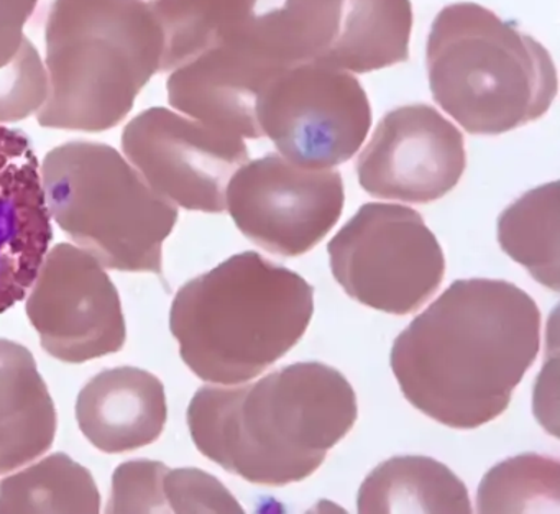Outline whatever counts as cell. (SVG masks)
Masks as SVG:
<instances>
[{
	"label": "cell",
	"instance_id": "1",
	"mask_svg": "<svg viewBox=\"0 0 560 514\" xmlns=\"http://www.w3.org/2000/svg\"><path fill=\"white\" fill-rule=\"evenodd\" d=\"M539 340V307L516 284L458 280L396 337L392 369L416 409L475 429L506 411Z\"/></svg>",
	"mask_w": 560,
	"mask_h": 514
},
{
	"label": "cell",
	"instance_id": "2",
	"mask_svg": "<svg viewBox=\"0 0 560 514\" xmlns=\"http://www.w3.org/2000/svg\"><path fill=\"white\" fill-rule=\"evenodd\" d=\"M205 457L250 483L283 487L311 477L357 421V396L342 373L293 363L248 385L202 386L188 408Z\"/></svg>",
	"mask_w": 560,
	"mask_h": 514
},
{
	"label": "cell",
	"instance_id": "3",
	"mask_svg": "<svg viewBox=\"0 0 560 514\" xmlns=\"http://www.w3.org/2000/svg\"><path fill=\"white\" fill-rule=\"evenodd\" d=\"M313 313L314 290L301 274L244 252L179 288L170 329L196 376L241 385L290 352Z\"/></svg>",
	"mask_w": 560,
	"mask_h": 514
},
{
	"label": "cell",
	"instance_id": "4",
	"mask_svg": "<svg viewBox=\"0 0 560 514\" xmlns=\"http://www.w3.org/2000/svg\"><path fill=\"white\" fill-rule=\"evenodd\" d=\"M150 0H54L45 25L48 96L38 126L100 133L127 119L162 71Z\"/></svg>",
	"mask_w": 560,
	"mask_h": 514
},
{
	"label": "cell",
	"instance_id": "5",
	"mask_svg": "<svg viewBox=\"0 0 560 514\" xmlns=\"http://www.w3.org/2000/svg\"><path fill=\"white\" fill-rule=\"evenodd\" d=\"M425 65L435 103L475 136H500L534 122L557 96L549 51L475 2L439 12Z\"/></svg>",
	"mask_w": 560,
	"mask_h": 514
},
{
	"label": "cell",
	"instance_id": "6",
	"mask_svg": "<svg viewBox=\"0 0 560 514\" xmlns=\"http://www.w3.org/2000/svg\"><path fill=\"white\" fill-rule=\"evenodd\" d=\"M42 188L51 222L107 271L162 273L178 208L156 195L122 152L73 140L45 155Z\"/></svg>",
	"mask_w": 560,
	"mask_h": 514
},
{
	"label": "cell",
	"instance_id": "7",
	"mask_svg": "<svg viewBox=\"0 0 560 514\" xmlns=\"http://www.w3.org/2000/svg\"><path fill=\"white\" fill-rule=\"evenodd\" d=\"M163 32L162 71L225 47L265 67L319 61L339 34L342 0H150Z\"/></svg>",
	"mask_w": 560,
	"mask_h": 514
},
{
	"label": "cell",
	"instance_id": "8",
	"mask_svg": "<svg viewBox=\"0 0 560 514\" xmlns=\"http://www.w3.org/2000/svg\"><path fill=\"white\" fill-rule=\"evenodd\" d=\"M327 252L334 278L350 297L396 316L416 313L444 280L438 238L406 206H362Z\"/></svg>",
	"mask_w": 560,
	"mask_h": 514
},
{
	"label": "cell",
	"instance_id": "9",
	"mask_svg": "<svg viewBox=\"0 0 560 514\" xmlns=\"http://www.w3.org/2000/svg\"><path fill=\"white\" fill-rule=\"evenodd\" d=\"M257 120L281 156L303 168L330 170L359 152L372 109L352 73L307 61L270 81L258 100Z\"/></svg>",
	"mask_w": 560,
	"mask_h": 514
},
{
	"label": "cell",
	"instance_id": "10",
	"mask_svg": "<svg viewBox=\"0 0 560 514\" xmlns=\"http://www.w3.org/2000/svg\"><path fill=\"white\" fill-rule=\"evenodd\" d=\"M122 155L170 205L208 214L225 211L229 182L248 162L244 139L166 107L124 127Z\"/></svg>",
	"mask_w": 560,
	"mask_h": 514
},
{
	"label": "cell",
	"instance_id": "11",
	"mask_svg": "<svg viewBox=\"0 0 560 514\" xmlns=\"http://www.w3.org/2000/svg\"><path fill=\"white\" fill-rule=\"evenodd\" d=\"M339 172L294 165L278 153L242 165L225 191V211L258 247L300 257L313 250L343 209Z\"/></svg>",
	"mask_w": 560,
	"mask_h": 514
},
{
	"label": "cell",
	"instance_id": "12",
	"mask_svg": "<svg viewBox=\"0 0 560 514\" xmlns=\"http://www.w3.org/2000/svg\"><path fill=\"white\" fill-rule=\"evenodd\" d=\"M25 301L42 347L61 362L103 359L126 343L116 284L93 255L71 242L48 248Z\"/></svg>",
	"mask_w": 560,
	"mask_h": 514
},
{
	"label": "cell",
	"instance_id": "13",
	"mask_svg": "<svg viewBox=\"0 0 560 514\" xmlns=\"http://www.w3.org/2000/svg\"><path fill=\"white\" fill-rule=\"evenodd\" d=\"M465 172L460 130L425 104L386 114L357 162L370 196L428 205L451 192Z\"/></svg>",
	"mask_w": 560,
	"mask_h": 514
},
{
	"label": "cell",
	"instance_id": "14",
	"mask_svg": "<svg viewBox=\"0 0 560 514\" xmlns=\"http://www.w3.org/2000/svg\"><path fill=\"white\" fill-rule=\"evenodd\" d=\"M51 237L40 162L21 130L0 126V314L25 300Z\"/></svg>",
	"mask_w": 560,
	"mask_h": 514
},
{
	"label": "cell",
	"instance_id": "15",
	"mask_svg": "<svg viewBox=\"0 0 560 514\" xmlns=\"http://www.w3.org/2000/svg\"><path fill=\"white\" fill-rule=\"evenodd\" d=\"M281 71L225 47L209 48L170 71L168 103L172 109L212 129L241 139H260L258 100Z\"/></svg>",
	"mask_w": 560,
	"mask_h": 514
},
{
	"label": "cell",
	"instance_id": "16",
	"mask_svg": "<svg viewBox=\"0 0 560 514\" xmlns=\"http://www.w3.org/2000/svg\"><path fill=\"white\" fill-rule=\"evenodd\" d=\"M77 421L84 437L106 454L159 441L168 419L162 379L139 366L104 370L81 388Z\"/></svg>",
	"mask_w": 560,
	"mask_h": 514
},
{
	"label": "cell",
	"instance_id": "17",
	"mask_svg": "<svg viewBox=\"0 0 560 514\" xmlns=\"http://www.w3.org/2000/svg\"><path fill=\"white\" fill-rule=\"evenodd\" d=\"M57 425L54 398L31 350L0 339V475L47 454Z\"/></svg>",
	"mask_w": 560,
	"mask_h": 514
},
{
	"label": "cell",
	"instance_id": "18",
	"mask_svg": "<svg viewBox=\"0 0 560 514\" xmlns=\"http://www.w3.org/2000/svg\"><path fill=\"white\" fill-rule=\"evenodd\" d=\"M412 31L411 0H342L339 34L320 63L372 73L405 63Z\"/></svg>",
	"mask_w": 560,
	"mask_h": 514
},
{
	"label": "cell",
	"instance_id": "19",
	"mask_svg": "<svg viewBox=\"0 0 560 514\" xmlns=\"http://www.w3.org/2000/svg\"><path fill=\"white\" fill-rule=\"evenodd\" d=\"M360 513H471L460 478L434 458L406 455L383 462L360 487Z\"/></svg>",
	"mask_w": 560,
	"mask_h": 514
},
{
	"label": "cell",
	"instance_id": "20",
	"mask_svg": "<svg viewBox=\"0 0 560 514\" xmlns=\"http://www.w3.org/2000/svg\"><path fill=\"white\" fill-rule=\"evenodd\" d=\"M91 471L70 455H42L0 480V513H100Z\"/></svg>",
	"mask_w": 560,
	"mask_h": 514
},
{
	"label": "cell",
	"instance_id": "21",
	"mask_svg": "<svg viewBox=\"0 0 560 514\" xmlns=\"http://www.w3.org/2000/svg\"><path fill=\"white\" fill-rule=\"evenodd\" d=\"M559 183L521 196L498 219V242L508 257L523 265L534 280L560 290Z\"/></svg>",
	"mask_w": 560,
	"mask_h": 514
},
{
	"label": "cell",
	"instance_id": "22",
	"mask_svg": "<svg viewBox=\"0 0 560 514\" xmlns=\"http://www.w3.org/2000/svg\"><path fill=\"white\" fill-rule=\"evenodd\" d=\"M560 465L557 458L523 454L491 468L477 494L480 513H533L560 507Z\"/></svg>",
	"mask_w": 560,
	"mask_h": 514
},
{
	"label": "cell",
	"instance_id": "23",
	"mask_svg": "<svg viewBox=\"0 0 560 514\" xmlns=\"http://www.w3.org/2000/svg\"><path fill=\"white\" fill-rule=\"evenodd\" d=\"M47 96V68L27 37L14 60L0 68V126L35 116Z\"/></svg>",
	"mask_w": 560,
	"mask_h": 514
},
{
	"label": "cell",
	"instance_id": "24",
	"mask_svg": "<svg viewBox=\"0 0 560 514\" xmlns=\"http://www.w3.org/2000/svg\"><path fill=\"white\" fill-rule=\"evenodd\" d=\"M168 468L149 458L120 464L114 470L107 513H170L163 491Z\"/></svg>",
	"mask_w": 560,
	"mask_h": 514
},
{
	"label": "cell",
	"instance_id": "25",
	"mask_svg": "<svg viewBox=\"0 0 560 514\" xmlns=\"http://www.w3.org/2000/svg\"><path fill=\"white\" fill-rule=\"evenodd\" d=\"M163 491L170 513H244L234 494L199 468H168Z\"/></svg>",
	"mask_w": 560,
	"mask_h": 514
},
{
	"label": "cell",
	"instance_id": "26",
	"mask_svg": "<svg viewBox=\"0 0 560 514\" xmlns=\"http://www.w3.org/2000/svg\"><path fill=\"white\" fill-rule=\"evenodd\" d=\"M37 4L38 0H0V68L11 63L24 45Z\"/></svg>",
	"mask_w": 560,
	"mask_h": 514
}]
</instances>
